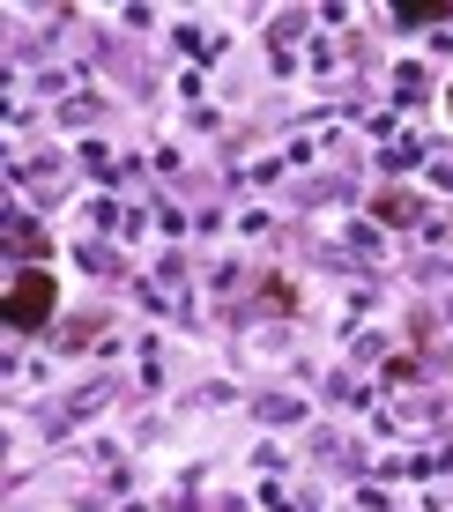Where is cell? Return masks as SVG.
<instances>
[{
  "mask_svg": "<svg viewBox=\"0 0 453 512\" xmlns=\"http://www.w3.org/2000/svg\"><path fill=\"white\" fill-rule=\"evenodd\" d=\"M52 305H60V275L45 268H15L8 290H0V320H8V334H45L52 327Z\"/></svg>",
  "mask_w": 453,
  "mask_h": 512,
  "instance_id": "obj_1",
  "label": "cell"
},
{
  "mask_svg": "<svg viewBox=\"0 0 453 512\" xmlns=\"http://www.w3.org/2000/svg\"><path fill=\"white\" fill-rule=\"evenodd\" d=\"M446 112H453V90H446Z\"/></svg>",
  "mask_w": 453,
  "mask_h": 512,
  "instance_id": "obj_4",
  "label": "cell"
},
{
  "mask_svg": "<svg viewBox=\"0 0 453 512\" xmlns=\"http://www.w3.org/2000/svg\"><path fill=\"white\" fill-rule=\"evenodd\" d=\"M394 23H453V8H394Z\"/></svg>",
  "mask_w": 453,
  "mask_h": 512,
  "instance_id": "obj_3",
  "label": "cell"
},
{
  "mask_svg": "<svg viewBox=\"0 0 453 512\" xmlns=\"http://www.w3.org/2000/svg\"><path fill=\"white\" fill-rule=\"evenodd\" d=\"M379 216H387V223H409L416 201H409V193H379Z\"/></svg>",
  "mask_w": 453,
  "mask_h": 512,
  "instance_id": "obj_2",
  "label": "cell"
}]
</instances>
